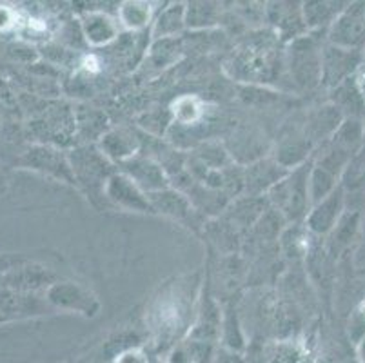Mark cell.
I'll return each instance as SVG.
<instances>
[{"label":"cell","mask_w":365,"mask_h":363,"mask_svg":"<svg viewBox=\"0 0 365 363\" xmlns=\"http://www.w3.org/2000/svg\"><path fill=\"white\" fill-rule=\"evenodd\" d=\"M193 304L195 284H189V280H177V284H169L153 298L145 311V322L160 344H173L191 329Z\"/></svg>","instance_id":"obj_1"},{"label":"cell","mask_w":365,"mask_h":363,"mask_svg":"<svg viewBox=\"0 0 365 363\" xmlns=\"http://www.w3.org/2000/svg\"><path fill=\"white\" fill-rule=\"evenodd\" d=\"M282 60L269 36H257L240 46L227 62V71L242 82H271L280 76Z\"/></svg>","instance_id":"obj_2"},{"label":"cell","mask_w":365,"mask_h":363,"mask_svg":"<svg viewBox=\"0 0 365 363\" xmlns=\"http://www.w3.org/2000/svg\"><path fill=\"white\" fill-rule=\"evenodd\" d=\"M309 175L311 164L304 162L293 171H289L284 178L267 193L269 204L277 209L287 222H302L307 218L311 211L309 196Z\"/></svg>","instance_id":"obj_3"},{"label":"cell","mask_w":365,"mask_h":363,"mask_svg":"<svg viewBox=\"0 0 365 363\" xmlns=\"http://www.w3.org/2000/svg\"><path fill=\"white\" fill-rule=\"evenodd\" d=\"M68 156L73 175H75L76 188H81L95 205L98 204V200L106 202V184H108L109 176L118 171L115 164L106 158L104 153L95 145L84 144L68 153Z\"/></svg>","instance_id":"obj_4"},{"label":"cell","mask_w":365,"mask_h":363,"mask_svg":"<svg viewBox=\"0 0 365 363\" xmlns=\"http://www.w3.org/2000/svg\"><path fill=\"white\" fill-rule=\"evenodd\" d=\"M46 300L55 311L78 312L86 318H93L101 311V300L93 291L76 282H55L46 289Z\"/></svg>","instance_id":"obj_5"},{"label":"cell","mask_w":365,"mask_h":363,"mask_svg":"<svg viewBox=\"0 0 365 363\" xmlns=\"http://www.w3.org/2000/svg\"><path fill=\"white\" fill-rule=\"evenodd\" d=\"M19 164L26 169L49 176L53 180H58V182L76 185L75 175H73L71 164H69V156L51 144L31 145L21 156Z\"/></svg>","instance_id":"obj_6"},{"label":"cell","mask_w":365,"mask_h":363,"mask_svg":"<svg viewBox=\"0 0 365 363\" xmlns=\"http://www.w3.org/2000/svg\"><path fill=\"white\" fill-rule=\"evenodd\" d=\"M151 200V205L155 213L168 216V218L175 220L184 227L193 229L195 232L200 231L205 225V218L193 208V204L189 202L187 196L184 193L177 191L175 188H168L164 191L153 193L148 195Z\"/></svg>","instance_id":"obj_7"},{"label":"cell","mask_w":365,"mask_h":363,"mask_svg":"<svg viewBox=\"0 0 365 363\" xmlns=\"http://www.w3.org/2000/svg\"><path fill=\"white\" fill-rule=\"evenodd\" d=\"M117 169L118 173H122L129 180H133L145 195H153V193L164 191V189L171 188L168 173L158 164V160L153 158V156H145L142 153H138L133 158L118 164Z\"/></svg>","instance_id":"obj_8"},{"label":"cell","mask_w":365,"mask_h":363,"mask_svg":"<svg viewBox=\"0 0 365 363\" xmlns=\"http://www.w3.org/2000/svg\"><path fill=\"white\" fill-rule=\"evenodd\" d=\"M51 312H55V309L49 305L46 295L0 287V316L4 322L35 318V316L51 315Z\"/></svg>","instance_id":"obj_9"},{"label":"cell","mask_w":365,"mask_h":363,"mask_svg":"<svg viewBox=\"0 0 365 363\" xmlns=\"http://www.w3.org/2000/svg\"><path fill=\"white\" fill-rule=\"evenodd\" d=\"M104 196L106 202L111 204L113 208L133 213H144V215H148V213L155 215L149 196L133 180H129L128 176L118 171L109 176L108 184L104 188Z\"/></svg>","instance_id":"obj_10"},{"label":"cell","mask_w":365,"mask_h":363,"mask_svg":"<svg viewBox=\"0 0 365 363\" xmlns=\"http://www.w3.org/2000/svg\"><path fill=\"white\" fill-rule=\"evenodd\" d=\"M289 173L274 160H258L244 169V195L267 196V193Z\"/></svg>","instance_id":"obj_11"},{"label":"cell","mask_w":365,"mask_h":363,"mask_svg":"<svg viewBox=\"0 0 365 363\" xmlns=\"http://www.w3.org/2000/svg\"><path fill=\"white\" fill-rule=\"evenodd\" d=\"M82 39L91 48H106L120 35V22L104 11H88L81 19Z\"/></svg>","instance_id":"obj_12"},{"label":"cell","mask_w":365,"mask_h":363,"mask_svg":"<svg viewBox=\"0 0 365 363\" xmlns=\"http://www.w3.org/2000/svg\"><path fill=\"white\" fill-rule=\"evenodd\" d=\"M344 208V193L340 189H334L329 196H325L322 202L313 205L305 218V227L314 235H325L336 225L338 216Z\"/></svg>","instance_id":"obj_13"},{"label":"cell","mask_w":365,"mask_h":363,"mask_svg":"<svg viewBox=\"0 0 365 363\" xmlns=\"http://www.w3.org/2000/svg\"><path fill=\"white\" fill-rule=\"evenodd\" d=\"M98 149L104 153L106 158L118 165L138 155L140 140L125 129H109L98 142Z\"/></svg>","instance_id":"obj_14"},{"label":"cell","mask_w":365,"mask_h":363,"mask_svg":"<svg viewBox=\"0 0 365 363\" xmlns=\"http://www.w3.org/2000/svg\"><path fill=\"white\" fill-rule=\"evenodd\" d=\"M75 113V129L76 136L89 145V142H101L102 136L109 131L108 118L102 111L86 106H78L73 109Z\"/></svg>","instance_id":"obj_15"},{"label":"cell","mask_w":365,"mask_h":363,"mask_svg":"<svg viewBox=\"0 0 365 363\" xmlns=\"http://www.w3.org/2000/svg\"><path fill=\"white\" fill-rule=\"evenodd\" d=\"M269 200L264 196H242L229 208L231 222L238 227H253L269 209Z\"/></svg>","instance_id":"obj_16"},{"label":"cell","mask_w":365,"mask_h":363,"mask_svg":"<svg viewBox=\"0 0 365 363\" xmlns=\"http://www.w3.org/2000/svg\"><path fill=\"white\" fill-rule=\"evenodd\" d=\"M185 28V4H171L153 22L151 36L157 40H169L180 35Z\"/></svg>","instance_id":"obj_17"},{"label":"cell","mask_w":365,"mask_h":363,"mask_svg":"<svg viewBox=\"0 0 365 363\" xmlns=\"http://www.w3.org/2000/svg\"><path fill=\"white\" fill-rule=\"evenodd\" d=\"M220 4L215 2H193L185 6V26L193 29L213 28L220 19Z\"/></svg>","instance_id":"obj_18"},{"label":"cell","mask_w":365,"mask_h":363,"mask_svg":"<svg viewBox=\"0 0 365 363\" xmlns=\"http://www.w3.org/2000/svg\"><path fill=\"white\" fill-rule=\"evenodd\" d=\"M153 8L148 2H124L118 8V22L129 31H142L151 22Z\"/></svg>","instance_id":"obj_19"},{"label":"cell","mask_w":365,"mask_h":363,"mask_svg":"<svg viewBox=\"0 0 365 363\" xmlns=\"http://www.w3.org/2000/svg\"><path fill=\"white\" fill-rule=\"evenodd\" d=\"M331 40L341 48H351L361 40V24L354 15H344L331 31Z\"/></svg>","instance_id":"obj_20"},{"label":"cell","mask_w":365,"mask_h":363,"mask_svg":"<svg viewBox=\"0 0 365 363\" xmlns=\"http://www.w3.org/2000/svg\"><path fill=\"white\" fill-rule=\"evenodd\" d=\"M195 158H197L198 162H202L205 168L217 169V171H222V169L231 165V158H229L227 151H225L220 144L200 145V148L197 149V153H195Z\"/></svg>","instance_id":"obj_21"},{"label":"cell","mask_w":365,"mask_h":363,"mask_svg":"<svg viewBox=\"0 0 365 363\" xmlns=\"http://www.w3.org/2000/svg\"><path fill=\"white\" fill-rule=\"evenodd\" d=\"M175 120L182 126H193L202 116V104L195 96H182L173 106Z\"/></svg>","instance_id":"obj_22"},{"label":"cell","mask_w":365,"mask_h":363,"mask_svg":"<svg viewBox=\"0 0 365 363\" xmlns=\"http://www.w3.org/2000/svg\"><path fill=\"white\" fill-rule=\"evenodd\" d=\"M298 225L300 224H294L293 229H287L282 235V247L289 258H298L307 251V227L304 231Z\"/></svg>","instance_id":"obj_23"},{"label":"cell","mask_w":365,"mask_h":363,"mask_svg":"<svg viewBox=\"0 0 365 363\" xmlns=\"http://www.w3.org/2000/svg\"><path fill=\"white\" fill-rule=\"evenodd\" d=\"M21 35L28 40H44L49 35V24L48 20L42 19V16H28L21 22V28H19Z\"/></svg>","instance_id":"obj_24"},{"label":"cell","mask_w":365,"mask_h":363,"mask_svg":"<svg viewBox=\"0 0 365 363\" xmlns=\"http://www.w3.org/2000/svg\"><path fill=\"white\" fill-rule=\"evenodd\" d=\"M22 20L19 19L16 9L9 8L6 4H0V33L11 31L15 28H21Z\"/></svg>","instance_id":"obj_25"},{"label":"cell","mask_w":365,"mask_h":363,"mask_svg":"<svg viewBox=\"0 0 365 363\" xmlns=\"http://www.w3.org/2000/svg\"><path fill=\"white\" fill-rule=\"evenodd\" d=\"M28 260L21 258V256L15 255H0V276L6 275V272L13 271L19 265H24Z\"/></svg>","instance_id":"obj_26"},{"label":"cell","mask_w":365,"mask_h":363,"mask_svg":"<svg viewBox=\"0 0 365 363\" xmlns=\"http://www.w3.org/2000/svg\"><path fill=\"white\" fill-rule=\"evenodd\" d=\"M115 363H148V358L140 349H128V351L120 352Z\"/></svg>","instance_id":"obj_27"},{"label":"cell","mask_w":365,"mask_h":363,"mask_svg":"<svg viewBox=\"0 0 365 363\" xmlns=\"http://www.w3.org/2000/svg\"><path fill=\"white\" fill-rule=\"evenodd\" d=\"M0 102H4V104L13 102L11 89H9V86L6 82H2V78H0Z\"/></svg>","instance_id":"obj_28"},{"label":"cell","mask_w":365,"mask_h":363,"mask_svg":"<svg viewBox=\"0 0 365 363\" xmlns=\"http://www.w3.org/2000/svg\"><path fill=\"white\" fill-rule=\"evenodd\" d=\"M358 354H360L361 363H365V339H364V342H361L360 349H358Z\"/></svg>","instance_id":"obj_29"},{"label":"cell","mask_w":365,"mask_h":363,"mask_svg":"<svg viewBox=\"0 0 365 363\" xmlns=\"http://www.w3.org/2000/svg\"><path fill=\"white\" fill-rule=\"evenodd\" d=\"M360 89H361V93H364V96H365V75L360 78Z\"/></svg>","instance_id":"obj_30"},{"label":"cell","mask_w":365,"mask_h":363,"mask_svg":"<svg viewBox=\"0 0 365 363\" xmlns=\"http://www.w3.org/2000/svg\"><path fill=\"white\" fill-rule=\"evenodd\" d=\"M0 188H2V176H0Z\"/></svg>","instance_id":"obj_31"},{"label":"cell","mask_w":365,"mask_h":363,"mask_svg":"<svg viewBox=\"0 0 365 363\" xmlns=\"http://www.w3.org/2000/svg\"><path fill=\"white\" fill-rule=\"evenodd\" d=\"M2 322H4V319H2V316H0V324H2Z\"/></svg>","instance_id":"obj_32"}]
</instances>
